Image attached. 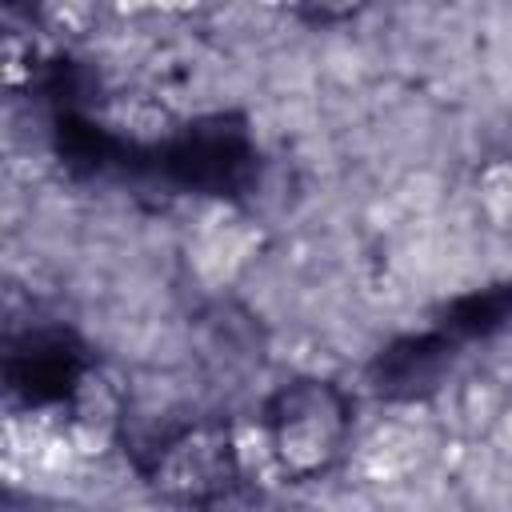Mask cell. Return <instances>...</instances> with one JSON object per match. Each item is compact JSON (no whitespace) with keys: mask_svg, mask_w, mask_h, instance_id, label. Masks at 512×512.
Masks as SVG:
<instances>
[{"mask_svg":"<svg viewBox=\"0 0 512 512\" xmlns=\"http://www.w3.org/2000/svg\"><path fill=\"white\" fill-rule=\"evenodd\" d=\"M260 172V152L248 132V120L236 112H212L188 120L180 132L136 144L124 140L116 176H144L164 188L196 196H244Z\"/></svg>","mask_w":512,"mask_h":512,"instance_id":"obj_1","label":"cell"},{"mask_svg":"<svg viewBox=\"0 0 512 512\" xmlns=\"http://www.w3.org/2000/svg\"><path fill=\"white\" fill-rule=\"evenodd\" d=\"M352 432V400L340 384L320 376H300L280 384L264 400V436L276 468L288 480L324 476Z\"/></svg>","mask_w":512,"mask_h":512,"instance_id":"obj_2","label":"cell"},{"mask_svg":"<svg viewBox=\"0 0 512 512\" xmlns=\"http://www.w3.org/2000/svg\"><path fill=\"white\" fill-rule=\"evenodd\" d=\"M140 472L172 504H184L196 512L224 504L240 484L236 444L220 420H192L164 432L148 448V456H140Z\"/></svg>","mask_w":512,"mask_h":512,"instance_id":"obj_3","label":"cell"},{"mask_svg":"<svg viewBox=\"0 0 512 512\" xmlns=\"http://www.w3.org/2000/svg\"><path fill=\"white\" fill-rule=\"evenodd\" d=\"M88 356L68 328H32L16 336L4 352L8 392L24 404H60L84 380Z\"/></svg>","mask_w":512,"mask_h":512,"instance_id":"obj_4","label":"cell"},{"mask_svg":"<svg viewBox=\"0 0 512 512\" xmlns=\"http://www.w3.org/2000/svg\"><path fill=\"white\" fill-rule=\"evenodd\" d=\"M456 356L460 352L436 328L408 332L376 352V360L368 364V384L384 400H420L440 388Z\"/></svg>","mask_w":512,"mask_h":512,"instance_id":"obj_5","label":"cell"},{"mask_svg":"<svg viewBox=\"0 0 512 512\" xmlns=\"http://www.w3.org/2000/svg\"><path fill=\"white\" fill-rule=\"evenodd\" d=\"M508 324H512V280H500V284H488L480 292H468V296L452 300L436 316L432 328L460 352L464 344L484 340V336H496Z\"/></svg>","mask_w":512,"mask_h":512,"instance_id":"obj_6","label":"cell"}]
</instances>
